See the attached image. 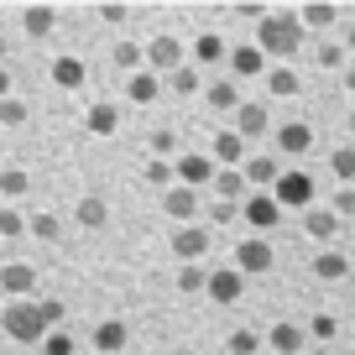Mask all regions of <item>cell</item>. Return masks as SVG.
Instances as JSON below:
<instances>
[{
	"mask_svg": "<svg viewBox=\"0 0 355 355\" xmlns=\"http://www.w3.org/2000/svg\"><path fill=\"white\" fill-rule=\"evenodd\" d=\"M256 47H261V58H298L303 53L298 11H266L261 21H256Z\"/></svg>",
	"mask_w": 355,
	"mask_h": 355,
	"instance_id": "1",
	"label": "cell"
},
{
	"mask_svg": "<svg viewBox=\"0 0 355 355\" xmlns=\"http://www.w3.org/2000/svg\"><path fill=\"white\" fill-rule=\"evenodd\" d=\"M0 324H6V334H11L16 345H42L47 334V313H42V298H16L0 309Z\"/></svg>",
	"mask_w": 355,
	"mask_h": 355,
	"instance_id": "2",
	"label": "cell"
},
{
	"mask_svg": "<svg viewBox=\"0 0 355 355\" xmlns=\"http://www.w3.org/2000/svg\"><path fill=\"white\" fill-rule=\"evenodd\" d=\"M272 199L282 209H313V178L303 167H282V178L272 183Z\"/></svg>",
	"mask_w": 355,
	"mask_h": 355,
	"instance_id": "3",
	"label": "cell"
},
{
	"mask_svg": "<svg viewBox=\"0 0 355 355\" xmlns=\"http://www.w3.org/2000/svg\"><path fill=\"white\" fill-rule=\"evenodd\" d=\"M183 63H189V47L178 42L173 32H162V37H152V42H146V68H152L157 78H173Z\"/></svg>",
	"mask_w": 355,
	"mask_h": 355,
	"instance_id": "4",
	"label": "cell"
},
{
	"mask_svg": "<svg viewBox=\"0 0 355 355\" xmlns=\"http://www.w3.org/2000/svg\"><path fill=\"white\" fill-rule=\"evenodd\" d=\"M272 261H277V251H272L266 235H245V241L235 245V272H241V277H261V272H272Z\"/></svg>",
	"mask_w": 355,
	"mask_h": 355,
	"instance_id": "5",
	"label": "cell"
},
{
	"mask_svg": "<svg viewBox=\"0 0 355 355\" xmlns=\"http://www.w3.org/2000/svg\"><path fill=\"white\" fill-rule=\"evenodd\" d=\"M209 245H214V230H209V225H178V230H173V256H178V266H193Z\"/></svg>",
	"mask_w": 355,
	"mask_h": 355,
	"instance_id": "6",
	"label": "cell"
},
{
	"mask_svg": "<svg viewBox=\"0 0 355 355\" xmlns=\"http://www.w3.org/2000/svg\"><path fill=\"white\" fill-rule=\"evenodd\" d=\"M241 178H245V189H251V193H272V183L282 178V162L272 152H251L241 162Z\"/></svg>",
	"mask_w": 355,
	"mask_h": 355,
	"instance_id": "7",
	"label": "cell"
},
{
	"mask_svg": "<svg viewBox=\"0 0 355 355\" xmlns=\"http://www.w3.org/2000/svg\"><path fill=\"white\" fill-rule=\"evenodd\" d=\"M235 136H241L245 146L251 141H261L266 131H272V115H266V100H241V110H235V125H230Z\"/></svg>",
	"mask_w": 355,
	"mask_h": 355,
	"instance_id": "8",
	"label": "cell"
},
{
	"mask_svg": "<svg viewBox=\"0 0 355 355\" xmlns=\"http://www.w3.org/2000/svg\"><path fill=\"white\" fill-rule=\"evenodd\" d=\"M214 157L209 152H178V162H173V178L183 183V189H199V183H214Z\"/></svg>",
	"mask_w": 355,
	"mask_h": 355,
	"instance_id": "9",
	"label": "cell"
},
{
	"mask_svg": "<svg viewBox=\"0 0 355 355\" xmlns=\"http://www.w3.org/2000/svg\"><path fill=\"white\" fill-rule=\"evenodd\" d=\"M241 220L251 225L256 235H266V230H277V220H282V204L272 199V193H245V204H241Z\"/></svg>",
	"mask_w": 355,
	"mask_h": 355,
	"instance_id": "10",
	"label": "cell"
},
{
	"mask_svg": "<svg viewBox=\"0 0 355 355\" xmlns=\"http://www.w3.org/2000/svg\"><path fill=\"white\" fill-rule=\"evenodd\" d=\"M266 350H277V355H309V329H303L298 319H277L272 329H266Z\"/></svg>",
	"mask_w": 355,
	"mask_h": 355,
	"instance_id": "11",
	"label": "cell"
},
{
	"mask_svg": "<svg viewBox=\"0 0 355 355\" xmlns=\"http://www.w3.org/2000/svg\"><path fill=\"white\" fill-rule=\"evenodd\" d=\"M204 293H209L220 309H235V303L245 298V277L235 272V266H214V272H209V288H204Z\"/></svg>",
	"mask_w": 355,
	"mask_h": 355,
	"instance_id": "12",
	"label": "cell"
},
{
	"mask_svg": "<svg viewBox=\"0 0 355 355\" xmlns=\"http://www.w3.org/2000/svg\"><path fill=\"white\" fill-rule=\"evenodd\" d=\"M32 288H37V266H26V261L0 266V298H6V303H16V298H32Z\"/></svg>",
	"mask_w": 355,
	"mask_h": 355,
	"instance_id": "13",
	"label": "cell"
},
{
	"mask_svg": "<svg viewBox=\"0 0 355 355\" xmlns=\"http://www.w3.org/2000/svg\"><path fill=\"white\" fill-rule=\"evenodd\" d=\"M162 209H167V220L193 225V220H199V189H183V183H173V189L162 193Z\"/></svg>",
	"mask_w": 355,
	"mask_h": 355,
	"instance_id": "14",
	"label": "cell"
},
{
	"mask_svg": "<svg viewBox=\"0 0 355 355\" xmlns=\"http://www.w3.org/2000/svg\"><path fill=\"white\" fill-rule=\"evenodd\" d=\"M355 266H350V251H340V245H324L319 256H313V277L319 282H340V277H350Z\"/></svg>",
	"mask_w": 355,
	"mask_h": 355,
	"instance_id": "15",
	"label": "cell"
},
{
	"mask_svg": "<svg viewBox=\"0 0 355 355\" xmlns=\"http://www.w3.org/2000/svg\"><path fill=\"white\" fill-rule=\"evenodd\" d=\"M277 152H282V157H303V152H313V125H309V121H288V125H277Z\"/></svg>",
	"mask_w": 355,
	"mask_h": 355,
	"instance_id": "16",
	"label": "cell"
},
{
	"mask_svg": "<svg viewBox=\"0 0 355 355\" xmlns=\"http://www.w3.org/2000/svg\"><path fill=\"white\" fill-rule=\"evenodd\" d=\"M189 53H193V58H189L193 68H199V63H204V68H220V63H230V42H225L220 32H204L199 42L189 47Z\"/></svg>",
	"mask_w": 355,
	"mask_h": 355,
	"instance_id": "17",
	"label": "cell"
},
{
	"mask_svg": "<svg viewBox=\"0 0 355 355\" xmlns=\"http://www.w3.org/2000/svg\"><path fill=\"white\" fill-rule=\"evenodd\" d=\"M84 125L94 136H115V131H121V105H115V100H94L84 110Z\"/></svg>",
	"mask_w": 355,
	"mask_h": 355,
	"instance_id": "18",
	"label": "cell"
},
{
	"mask_svg": "<svg viewBox=\"0 0 355 355\" xmlns=\"http://www.w3.org/2000/svg\"><path fill=\"white\" fill-rule=\"evenodd\" d=\"M125 340H131V324H125V319H100V324H94V350H100V355L125 350Z\"/></svg>",
	"mask_w": 355,
	"mask_h": 355,
	"instance_id": "19",
	"label": "cell"
},
{
	"mask_svg": "<svg viewBox=\"0 0 355 355\" xmlns=\"http://www.w3.org/2000/svg\"><path fill=\"white\" fill-rule=\"evenodd\" d=\"M340 225H345V220H340L334 209H303V230H309V235H313L319 245H334Z\"/></svg>",
	"mask_w": 355,
	"mask_h": 355,
	"instance_id": "20",
	"label": "cell"
},
{
	"mask_svg": "<svg viewBox=\"0 0 355 355\" xmlns=\"http://www.w3.org/2000/svg\"><path fill=\"white\" fill-rule=\"evenodd\" d=\"M209 157H214V167H241L245 157H251V146H245L235 131H220V136H214V152H209Z\"/></svg>",
	"mask_w": 355,
	"mask_h": 355,
	"instance_id": "21",
	"label": "cell"
},
{
	"mask_svg": "<svg viewBox=\"0 0 355 355\" xmlns=\"http://www.w3.org/2000/svg\"><path fill=\"white\" fill-rule=\"evenodd\" d=\"M73 220L94 235V230H105V225H110V204H105L100 193H84V199H78V209H73Z\"/></svg>",
	"mask_w": 355,
	"mask_h": 355,
	"instance_id": "22",
	"label": "cell"
},
{
	"mask_svg": "<svg viewBox=\"0 0 355 355\" xmlns=\"http://www.w3.org/2000/svg\"><path fill=\"white\" fill-rule=\"evenodd\" d=\"M340 6H334V0H309V6H298V21H303V32H309V26H313V32H324V26H334V21H340Z\"/></svg>",
	"mask_w": 355,
	"mask_h": 355,
	"instance_id": "23",
	"label": "cell"
},
{
	"mask_svg": "<svg viewBox=\"0 0 355 355\" xmlns=\"http://www.w3.org/2000/svg\"><path fill=\"white\" fill-rule=\"evenodd\" d=\"M230 68H235V78H256V73H266V58L256 42H241V47H230Z\"/></svg>",
	"mask_w": 355,
	"mask_h": 355,
	"instance_id": "24",
	"label": "cell"
},
{
	"mask_svg": "<svg viewBox=\"0 0 355 355\" xmlns=\"http://www.w3.org/2000/svg\"><path fill=\"white\" fill-rule=\"evenodd\" d=\"M245 178H241V167H220L214 173V199H225V204H245Z\"/></svg>",
	"mask_w": 355,
	"mask_h": 355,
	"instance_id": "25",
	"label": "cell"
},
{
	"mask_svg": "<svg viewBox=\"0 0 355 355\" xmlns=\"http://www.w3.org/2000/svg\"><path fill=\"white\" fill-rule=\"evenodd\" d=\"M84 58H53V89H84Z\"/></svg>",
	"mask_w": 355,
	"mask_h": 355,
	"instance_id": "26",
	"label": "cell"
},
{
	"mask_svg": "<svg viewBox=\"0 0 355 355\" xmlns=\"http://www.w3.org/2000/svg\"><path fill=\"white\" fill-rule=\"evenodd\" d=\"M298 89H303V78L293 73L288 63H272V68H266V94H277V100H293Z\"/></svg>",
	"mask_w": 355,
	"mask_h": 355,
	"instance_id": "27",
	"label": "cell"
},
{
	"mask_svg": "<svg viewBox=\"0 0 355 355\" xmlns=\"http://www.w3.org/2000/svg\"><path fill=\"white\" fill-rule=\"evenodd\" d=\"M157 94H162V78H157L152 68H141V73H131V78H125V100H136V105H152Z\"/></svg>",
	"mask_w": 355,
	"mask_h": 355,
	"instance_id": "28",
	"label": "cell"
},
{
	"mask_svg": "<svg viewBox=\"0 0 355 355\" xmlns=\"http://www.w3.org/2000/svg\"><path fill=\"white\" fill-rule=\"evenodd\" d=\"M204 100H209L214 110H241V84H235V78H214V84L204 89Z\"/></svg>",
	"mask_w": 355,
	"mask_h": 355,
	"instance_id": "29",
	"label": "cell"
},
{
	"mask_svg": "<svg viewBox=\"0 0 355 355\" xmlns=\"http://www.w3.org/2000/svg\"><path fill=\"white\" fill-rule=\"evenodd\" d=\"M53 26H58V11H53V6H26V11H21V32H26V37H47Z\"/></svg>",
	"mask_w": 355,
	"mask_h": 355,
	"instance_id": "30",
	"label": "cell"
},
{
	"mask_svg": "<svg viewBox=\"0 0 355 355\" xmlns=\"http://www.w3.org/2000/svg\"><path fill=\"white\" fill-rule=\"evenodd\" d=\"M329 167H334V178H340V189H355V141L334 146V152H329Z\"/></svg>",
	"mask_w": 355,
	"mask_h": 355,
	"instance_id": "31",
	"label": "cell"
},
{
	"mask_svg": "<svg viewBox=\"0 0 355 355\" xmlns=\"http://www.w3.org/2000/svg\"><path fill=\"white\" fill-rule=\"evenodd\" d=\"M26 235H37V241H58L63 225H58L53 209H37V214H26Z\"/></svg>",
	"mask_w": 355,
	"mask_h": 355,
	"instance_id": "32",
	"label": "cell"
},
{
	"mask_svg": "<svg viewBox=\"0 0 355 355\" xmlns=\"http://www.w3.org/2000/svg\"><path fill=\"white\" fill-rule=\"evenodd\" d=\"M32 189V178H26V167H0V193H6V204H16L21 193Z\"/></svg>",
	"mask_w": 355,
	"mask_h": 355,
	"instance_id": "33",
	"label": "cell"
},
{
	"mask_svg": "<svg viewBox=\"0 0 355 355\" xmlns=\"http://www.w3.org/2000/svg\"><path fill=\"white\" fill-rule=\"evenodd\" d=\"M115 68L141 73V68H146V47H141V42H115Z\"/></svg>",
	"mask_w": 355,
	"mask_h": 355,
	"instance_id": "34",
	"label": "cell"
},
{
	"mask_svg": "<svg viewBox=\"0 0 355 355\" xmlns=\"http://www.w3.org/2000/svg\"><path fill=\"white\" fill-rule=\"evenodd\" d=\"M261 334H256V329H230V334H225V350H230V355H256V350H261Z\"/></svg>",
	"mask_w": 355,
	"mask_h": 355,
	"instance_id": "35",
	"label": "cell"
},
{
	"mask_svg": "<svg viewBox=\"0 0 355 355\" xmlns=\"http://www.w3.org/2000/svg\"><path fill=\"white\" fill-rule=\"evenodd\" d=\"M209 288V266H178V293H204Z\"/></svg>",
	"mask_w": 355,
	"mask_h": 355,
	"instance_id": "36",
	"label": "cell"
},
{
	"mask_svg": "<svg viewBox=\"0 0 355 355\" xmlns=\"http://www.w3.org/2000/svg\"><path fill=\"white\" fill-rule=\"evenodd\" d=\"M146 146H152V157H157V162H178V136L167 131V125L146 136Z\"/></svg>",
	"mask_w": 355,
	"mask_h": 355,
	"instance_id": "37",
	"label": "cell"
},
{
	"mask_svg": "<svg viewBox=\"0 0 355 355\" xmlns=\"http://www.w3.org/2000/svg\"><path fill=\"white\" fill-rule=\"evenodd\" d=\"M303 329H309V340H319V345H329L334 334H340V319H334V313H313L309 324H303Z\"/></svg>",
	"mask_w": 355,
	"mask_h": 355,
	"instance_id": "38",
	"label": "cell"
},
{
	"mask_svg": "<svg viewBox=\"0 0 355 355\" xmlns=\"http://www.w3.org/2000/svg\"><path fill=\"white\" fill-rule=\"evenodd\" d=\"M167 84H173V94H199V89H204V78H199V68H193V63H183L173 78H167Z\"/></svg>",
	"mask_w": 355,
	"mask_h": 355,
	"instance_id": "39",
	"label": "cell"
},
{
	"mask_svg": "<svg viewBox=\"0 0 355 355\" xmlns=\"http://www.w3.org/2000/svg\"><path fill=\"white\" fill-rule=\"evenodd\" d=\"M0 235H6V241H21V235H26V214L16 209V204L0 209Z\"/></svg>",
	"mask_w": 355,
	"mask_h": 355,
	"instance_id": "40",
	"label": "cell"
},
{
	"mask_svg": "<svg viewBox=\"0 0 355 355\" xmlns=\"http://www.w3.org/2000/svg\"><path fill=\"white\" fill-rule=\"evenodd\" d=\"M141 178H146V183H157V189H173V183H178V178H173V162H157V157H152V162H146L141 167Z\"/></svg>",
	"mask_w": 355,
	"mask_h": 355,
	"instance_id": "41",
	"label": "cell"
},
{
	"mask_svg": "<svg viewBox=\"0 0 355 355\" xmlns=\"http://www.w3.org/2000/svg\"><path fill=\"white\" fill-rule=\"evenodd\" d=\"M313 63H319V68H345L350 53H345V42H324L319 53H313Z\"/></svg>",
	"mask_w": 355,
	"mask_h": 355,
	"instance_id": "42",
	"label": "cell"
},
{
	"mask_svg": "<svg viewBox=\"0 0 355 355\" xmlns=\"http://www.w3.org/2000/svg\"><path fill=\"white\" fill-rule=\"evenodd\" d=\"M73 350H78L73 334H68V329H53V334L42 340V350H37V355H73Z\"/></svg>",
	"mask_w": 355,
	"mask_h": 355,
	"instance_id": "43",
	"label": "cell"
},
{
	"mask_svg": "<svg viewBox=\"0 0 355 355\" xmlns=\"http://www.w3.org/2000/svg\"><path fill=\"white\" fill-rule=\"evenodd\" d=\"M26 125V105L21 100H0V131H16Z\"/></svg>",
	"mask_w": 355,
	"mask_h": 355,
	"instance_id": "44",
	"label": "cell"
},
{
	"mask_svg": "<svg viewBox=\"0 0 355 355\" xmlns=\"http://www.w3.org/2000/svg\"><path fill=\"white\" fill-rule=\"evenodd\" d=\"M235 220H241V204H225V199L209 204V225H235Z\"/></svg>",
	"mask_w": 355,
	"mask_h": 355,
	"instance_id": "45",
	"label": "cell"
},
{
	"mask_svg": "<svg viewBox=\"0 0 355 355\" xmlns=\"http://www.w3.org/2000/svg\"><path fill=\"white\" fill-rule=\"evenodd\" d=\"M94 16H100V21H115V26H121L125 16H131V6H125V0H105V6H94Z\"/></svg>",
	"mask_w": 355,
	"mask_h": 355,
	"instance_id": "46",
	"label": "cell"
},
{
	"mask_svg": "<svg viewBox=\"0 0 355 355\" xmlns=\"http://www.w3.org/2000/svg\"><path fill=\"white\" fill-rule=\"evenodd\" d=\"M329 209L340 214V220H350V214H355V189H340V193H334V204H329Z\"/></svg>",
	"mask_w": 355,
	"mask_h": 355,
	"instance_id": "47",
	"label": "cell"
},
{
	"mask_svg": "<svg viewBox=\"0 0 355 355\" xmlns=\"http://www.w3.org/2000/svg\"><path fill=\"white\" fill-rule=\"evenodd\" d=\"M42 313H47V329H58V324H63V298H42Z\"/></svg>",
	"mask_w": 355,
	"mask_h": 355,
	"instance_id": "48",
	"label": "cell"
},
{
	"mask_svg": "<svg viewBox=\"0 0 355 355\" xmlns=\"http://www.w3.org/2000/svg\"><path fill=\"white\" fill-rule=\"evenodd\" d=\"M0 100H11V68H0Z\"/></svg>",
	"mask_w": 355,
	"mask_h": 355,
	"instance_id": "49",
	"label": "cell"
},
{
	"mask_svg": "<svg viewBox=\"0 0 355 355\" xmlns=\"http://www.w3.org/2000/svg\"><path fill=\"white\" fill-rule=\"evenodd\" d=\"M345 53H355V21H345Z\"/></svg>",
	"mask_w": 355,
	"mask_h": 355,
	"instance_id": "50",
	"label": "cell"
},
{
	"mask_svg": "<svg viewBox=\"0 0 355 355\" xmlns=\"http://www.w3.org/2000/svg\"><path fill=\"white\" fill-rule=\"evenodd\" d=\"M345 89L355 94V63H345Z\"/></svg>",
	"mask_w": 355,
	"mask_h": 355,
	"instance_id": "51",
	"label": "cell"
},
{
	"mask_svg": "<svg viewBox=\"0 0 355 355\" xmlns=\"http://www.w3.org/2000/svg\"><path fill=\"white\" fill-rule=\"evenodd\" d=\"M11 63V42H6V37H0V68Z\"/></svg>",
	"mask_w": 355,
	"mask_h": 355,
	"instance_id": "52",
	"label": "cell"
},
{
	"mask_svg": "<svg viewBox=\"0 0 355 355\" xmlns=\"http://www.w3.org/2000/svg\"><path fill=\"white\" fill-rule=\"evenodd\" d=\"M345 131H350V136H355V110H350V115H345Z\"/></svg>",
	"mask_w": 355,
	"mask_h": 355,
	"instance_id": "53",
	"label": "cell"
},
{
	"mask_svg": "<svg viewBox=\"0 0 355 355\" xmlns=\"http://www.w3.org/2000/svg\"><path fill=\"white\" fill-rule=\"evenodd\" d=\"M309 355H334V350H329V345H319V350H309Z\"/></svg>",
	"mask_w": 355,
	"mask_h": 355,
	"instance_id": "54",
	"label": "cell"
},
{
	"mask_svg": "<svg viewBox=\"0 0 355 355\" xmlns=\"http://www.w3.org/2000/svg\"><path fill=\"white\" fill-rule=\"evenodd\" d=\"M350 266H355V245H350Z\"/></svg>",
	"mask_w": 355,
	"mask_h": 355,
	"instance_id": "55",
	"label": "cell"
},
{
	"mask_svg": "<svg viewBox=\"0 0 355 355\" xmlns=\"http://www.w3.org/2000/svg\"><path fill=\"white\" fill-rule=\"evenodd\" d=\"M0 309H6V298H0Z\"/></svg>",
	"mask_w": 355,
	"mask_h": 355,
	"instance_id": "56",
	"label": "cell"
},
{
	"mask_svg": "<svg viewBox=\"0 0 355 355\" xmlns=\"http://www.w3.org/2000/svg\"><path fill=\"white\" fill-rule=\"evenodd\" d=\"M0 141H6V136H0Z\"/></svg>",
	"mask_w": 355,
	"mask_h": 355,
	"instance_id": "57",
	"label": "cell"
}]
</instances>
